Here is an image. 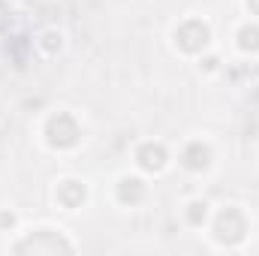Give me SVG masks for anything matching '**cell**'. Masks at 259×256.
<instances>
[{
  "label": "cell",
  "instance_id": "6da1fadb",
  "mask_svg": "<svg viewBox=\"0 0 259 256\" xmlns=\"http://www.w3.org/2000/svg\"><path fill=\"white\" fill-rule=\"evenodd\" d=\"M250 235V217L244 214V208L238 205H223L214 217H211V238L217 247L235 250L247 241Z\"/></svg>",
  "mask_w": 259,
  "mask_h": 256
},
{
  "label": "cell",
  "instance_id": "7a4b0ae2",
  "mask_svg": "<svg viewBox=\"0 0 259 256\" xmlns=\"http://www.w3.org/2000/svg\"><path fill=\"white\" fill-rule=\"evenodd\" d=\"M81 136H84L81 121L72 112H66V109L52 112L46 118V124H42V139H46V145L52 151H72V148H78Z\"/></svg>",
  "mask_w": 259,
  "mask_h": 256
},
{
  "label": "cell",
  "instance_id": "3957f363",
  "mask_svg": "<svg viewBox=\"0 0 259 256\" xmlns=\"http://www.w3.org/2000/svg\"><path fill=\"white\" fill-rule=\"evenodd\" d=\"M214 42V30L205 18H184L181 24H175L172 30V46L181 52V55H193L199 58L202 52H208Z\"/></svg>",
  "mask_w": 259,
  "mask_h": 256
},
{
  "label": "cell",
  "instance_id": "277c9868",
  "mask_svg": "<svg viewBox=\"0 0 259 256\" xmlns=\"http://www.w3.org/2000/svg\"><path fill=\"white\" fill-rule=\"evenodd\" d=\"M75 244L61 235V229H30L24 238L12 244V253H72Z\"/></svg>",
  "mask_w": 259,
  "mask_h": 256
},
{
  "label": "cell",
  "instance_id": "5b68a950",
  "mask_svg": "<svg viewBox=\"0 0 259 256\" xmlns=\"http://www.w3.org/2000/svg\"><path fill=\"white\" fill-rule=\"evenodd\" d=\"M133 160H136V166L145 175H163L169 169V148L160 139H148V142H139L136 145Z\"/></svg>",
  "mask_w": 259,
  "mask_h": 256
},
{
  "label": "cell",
  "instance_id": "8992f818",
  "mask_svg": "<svg viewBox=\"0 0 259 256\" xmlns=\"http://www.w3.org/2000/svg\"><path fill=\"white\" fill-rule=\"evenodd\" d=\"M178 163H181L187 172L202 175V172L211 169L214 151H211V145H208L205 139H190V142H184V148H181V154H178Z\"/></svg>",
  "mask_w": 259,
  "mask_h": 256
},
{
  "label": "cell",
  "instance_id": "52a82bcc",
  "mask_svg": "<svg viewBox=\"0 0 259 256\" xmlns=\"http://www.w3.org/2000/svg\"><path fill=\"white\" fill-rule=\"evenodd\" d=\"M55 202L61 211H78L88 205V184L81 178H61L55 184Z\"/></svg>",
  "mask_w": 259,
  "mask_h": 256
},
{
  "label": "cell",
  "instance_id": "ba28073f",
  "mask_svg": "<svg viewBox=\"0 0 259 256\" xmlns=\"http://www.w3.org/2000/svg\"><path fill=\"white\" fill-rule=\"evenodd\" d=\"M148 199V184L142 175H121L115 181V202L124 208H139Z\"/></svg>",
  "mask_w": 259,
  "mask_h": 256
},
{
  "label": "cell",
  "instance_id": "9c48e42d",
  "mask_svg": "<svg viewBox=\"0 0 259 256\" xmlns=\"http://www.w3.org/2000/svg\"><path fill=\"white\" fill-rule=\"evenodd\" d=\"M235 49L241 55H259V24L256 21H244L235 30Z\"/></svg>",
  "mask_w": 259,
  "mask_h": 256
},
{
  "label": "cell",
  "instance_id": "30bf717a",
  "mask_svg": "<svg viewBox=\"0 0 259 256\" xmlns=\"http://www.w3.org/2000/svg\"><path fill=\"white\" fill-rule=\"evenodd\" d=\"M184 220H187V226L202 229V226L211 220V205H208L205 199H190V202L184 205Z\"/></svg>",
  "mask_w": 259,
  "mask_h": 256
},
{
  "label": "cell",
  "instance_id": "8fae6325",
  "mask_svg": "<svg viewBox=\"0 0 259 256\" xmlns=\"http://www.w3.org/2000/svg\"><path fill=\"white\" fill-rule=\"evenodd\" d=\"M36 46H39V52H42L46 58H55V55L64 52V33H61L58 27H46V30L39 33Z\"/></svg>",
  "mask_w": 259,
  "mask_h": 256
},
{
  "label": "cell",
  "instance_id": "7c38bea8",
  "mask_svg": "<svg viewBox=\"0 0 259 256\" xmlns=\"http://www.w3.org/2000/svg\"><path fill=\"white\" fill-rule=\"evenodd\" d=\"M247 78V81H256L259 78V64L256 61H241V64H232V69H229V78L235 81V78Z\"/></svg>",
  "mask_w": 259,
  "mask_h": 256
},
{
  "label": "cell",
  "instance_id": "4fadbf2b",
  "mask_svg": "<svg viewBox=\"0 0 259 256\" xmlns=\"http://www.w3.org/2000/svg\"><path fill=\"white\" fill-rule=\"evenodd\" d=\"M220 69H223V58L220 55H214V52H202L199 55V72L202 75H214Z\"/></svg>",
  "mask_w": 259,
  "mask_h": 256
},
{
  "label": "cell",
  "instance_id": "5bb4252c",
  "mask_svg": "<svg viewBox=\"0 0 259 256\" xmlns=\"http://www.w3.org/2000/svg\"><path fill=\"white\" fill-rule=\"evenodd\" d=\"M12 24H15V12L6 0H0V36H6L12 30Z\"/></svg>",
  "mask_w": 259,
  "mask_h": 256
},
{
  "label": "cell",
  "instance_id": "9a60e30c",
  "mask_svg": "<svg viewBox=\"0 0 259 256\" xmlns=\"http://www.w3.org/2000/svg\"><path fill=\"white\" fill-rule=\"evenodd\" d=\"M15 223H18L15 211H6V208H3V211H0V232H9V229H12Z\"/></svg>",
  "mask_w": 259,
  "mask_h": 256
},
{
  "label": "cell",
  "instance_id": "2e32d148",
  "mask_svg": "<svg viewBox=\"0 0 259 256\" xmlns=\"http://www.w3.org/2000/svg\"><path fill=\"white\" fill-rule=\"evenodd\" d=\"M244 9H247L253 18H259V0H244Z\"/></svg>",
  "mask_w": 259,
  "mask_h": 256
}]
</instances>
